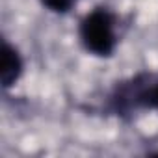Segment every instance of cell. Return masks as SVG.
I'll return each instance as SVG.
<instances>
[{"mask_svg": "<svg viewBox=\"0 0 158 158\" xmlns=\"http://www.w3.org/2000/svg\"><path fill=\"white\" fill-rule=\"evenodd\" d=\"M80 39L88 52L110 56L115 48V17L106 8H97L80 23Z\"/></svg>", "mask_w": 158, "mask_h": 158, "instance_id": "6da1fadb", "label": "cell"}, {"mask_svg": "<svg viewBox=\"0 0 158 158\" xmlns=\"http://www.w3.org/2000/svg\"><path fill=\"white\" fill-rule=\"evenodd\" d=\"M23 74V60L15 47H11L8 41L2 45V69H0V80L4 88H11L19 76Z\"/></svg>", "mask_w": 158, "mask_h": 158, "instance_id": "7a4b0ae2", "label": "cell"}, {"mask_svg": "<svg viewBox=\"0 0 158 158\" xmlns=\"http://www.w3.org/2000/svg\"><path fill=\"white\" fill-rule=\"evenodd\" d=\"M136 104H141V106H147V108H154L158 110V82L152 84V86H147L143 89L138 91L136 99H134Z\"/></svg>", "mask_w": 158, "mask_h": 158, "instance_id": "3957f363", "label": "cell"}, {"mask_svg": "<svg viewBox=\"0 0 158 158\" xmlns=\"http://www.w3.org/2000/svg\"><path fill=\"white\" fill-rule=\"evenodd\" d=\"M41 2L50 10V11H56V13H65L73 8V4L76 0H41Z\"/></svg>", "mask_w": 158, "mask_h": 158, "instance_id": "277c9868", "label": "cell"}]
</instances>
